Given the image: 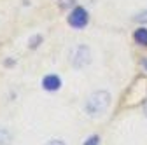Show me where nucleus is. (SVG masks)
Returning a JSON list of instances; mask_svg holds the SVG:
<instances>
[{
  "label": "nucleus",
  "instance_id": "f257e3e1",
  "mask_svg": "<svg viewBox=\"0 0 147 145\" xmlns=\"http://www.w3.org/2000/svg\"><path fill=\"white\" fill-rule=\"evenodd\" d=\"M110 105V95L107 91H95L88 100H86V105H84V110L91 115V117H96V115H102Z\"/></svg>",
  "mask_w": 147,
  "mask_h": 145
},
{
  "label": "nucleus",
  "instance_id": "f03ea898",
  "mask_svg": "<svg viewBox=\"0 0 147 145\" xmlns=\"http://www.w3.org/2000/svg\"><path fill=\"white\" fill-rule=\"evenodd\" d=\"M89 21V16L86 12V9L82 7H76L72 11V14L68 16V25L74 26V28H84Z\"/></svg>",
  "mask_w": 147,
  "mask_h": 145
},
{
  "label": "nucleus",
  "instance_id": "7ed1b4c3",
  "mask_svg": "<svg viewBox=\"0 0 147 145\" xmlns=\"http://www.w3.org/2000/svg\"><path fill=\"white\" fill-rule=\"evenodd\" d=\"M91 61V52H89V47L86 46H79L74 52V58H72V65L76 68H82L86 66L88 63Z\"/></svg>",
  "mask_w": 147,
  "mask_h": 145
},
{
  "label": "nucleus",
  "instance_id": "20e7f679",
  "mask_svg": "<svg viewBox=\"0 0 147 145\" xmlns=\"http://www.w3.org/2000/svg\"><path fill=\"white\" fill-rule=\"evenodd\" d=\"M42 87L46 89V91H56V89L61 87V79L58 75H54V74L46 75L42 79Z\"/></svg>",
  "mask_w": 147,
  "mask_h": 145
},
{
  "label": "nucleus",
  "instance_id": "39448f33",
  "mask_svg": "<svg viewBox=\"0 0 147 145\" xmlns=\"http://www.w3.org/2000/svg\"><path fill=\"white\" fill-rule=\"evenodd\" d=\"M133 39L140 46H147V28H137L133 33Z\"/></svg>",
  "mask_w": 147,
  "mask_h": 145
},
{
  "label": "nucleus",
  "instance_id": "423d86ee",
  "mask_svg": "<svg viewBox=\"0 0 147 145\" xmlns=\"http://www.w3.org/2000/svg\"><path fill=\"white\" fill-rule=\"evenodd\" d=\"M0 145H11V133L5 128H0Z\"/></svg>",
  "mask_w": 147,
  "mask_h": 145
},
{
  "label": "nucleus",
  "instance_id": "0eeeda50",
  "mask_svg": "<svg viewBox=\"0 0 147 145\" xmlns=\"http://www.w3.org/2000/svg\"><path fill=\"white\" fill-rule=\"evenodd\" d=\"M135 21H138V23H147V11L137 14V16H135Z\"/></svg>",
  "mask_w": 147,
  "mask_h": 145
},
{
  "label": "nucleus",
  "instance_id": "6e6552de",
  "mask_svg": "<svg viewBox=\"0 0 147 145\" xmlns=\"http://www.w3.org/2000/svg\"><path fill=\"white\" fill-rule=\"evenodd\" d=\"M98 143H100V138H98L96 135H93V136H89V138L86 140L84 145H98Z\"/></svg>",
  "mask_w": 147,
  "mask_h": 145
},
{
  "label": "nucleus",
  "instance_id": "1a4fd4ad",
  "mask_svg": "<svg viewBox=\"0 0 147 145\" xmlns=\"http://www.w3.org/2000/svg\"><path fill=\"white\" fill-rule=\"evenodd\" d=\"M47 145H65V143H63V142H60V140H51Z\"/></svg>",
  "mask_w": 147,
  "mask_h": 145
},
{
  "label": "nucleus",
  "instance_id": "9d476101",
  "mask_svg": "<svg viewBox=\"0 0 147 145\" xmlns=\"http://www.w3.org/2000/svg\"><path fill=\"white\" fill-rule=\"evenodd\" d=\"M142 65H144V66L147 68V58H145V60H142Z\"/></svg>",
  "mask_w": 147,
  "mask_h": 145
},
{
  "label": "nucleus",
  "instance_id": "9b49d317",
  "mask_svg": "<svg viewBox=\"0 0 147 145\" xmlns=\"http://www.w3.org/2000/svg\"><path fill=\"white\" fill-rule=\"evenodd\" d=\"M144 112H145V115H147V101H145V105H144Z\"/></svg>",
  "mask_w": 147,
  "mask_h": 145
}]
</instances>
